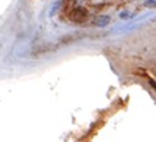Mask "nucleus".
<instances>
[{
    "label": "nucleus",
    "mask_w": 156,
    "mask_h": 142,
    "mask_svg": "<svg viewBox=\"0 0 156 142\" xmlns=\"http://www.w3.org/2000/svg\"><path fill=\"white\" fill-rule=\"evenodd\" d=\"M87 16H89V13H87L86 8L83 7H76L70 11V20L75 23H83L87 18Z\"/></svg>",
    "instance_id": "f257e3e1"
},
{
    "label": "nucleus",
    "mask_w": 156,
    "mask_h": 142,
    "mask_svg": "<svg viewBox=\"0 0 156 142\" xmlns=\"http://www.w3.org/2000/svg\"><path fill=\"white\" fill-rule=\"evenodd\" d=\"M108 23H110V17L108 16H100V17H97V18L94 20V24H96L97 27H106Z\"/></svg>",
    "instance_id": "f03ea898"
},
{
    "label": "nucleus",
    "mask_w": 156,
    "mask_h": 142,
    "mask_svg": "<svg viewBox=\"0 0 156 142\" xmlns=\"http://www.w3.org/2000/svg\"><path fill=\"white\" fill-rule=\"evenodd\" d=\"M145 7L155 8L156 7V0H146V1H145Z\"/></svg>",
    "instance_id": "7ed1b4c3"
},
{
    "label": "nucleus",
    "mask_w": 156,
    "mask_h": 142,
    "mask_svg": "<svg viewBox=\"0 0 156 142\" xmlns=\"http://www.w3.org/2000/svg\"><path fill=\"white\" fill-rule=\"evenodd\" d=\"M128 16H129L128 13H121V18H127Z\"/></svg>",
    "instance_id": "20e7f679"
}]
</instances>
